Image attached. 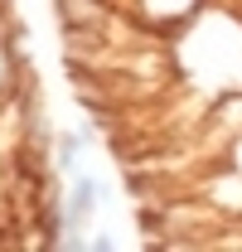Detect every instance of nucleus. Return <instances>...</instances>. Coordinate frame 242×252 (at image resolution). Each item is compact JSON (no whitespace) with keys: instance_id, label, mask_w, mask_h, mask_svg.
<instances>
[{"instance_id":"f257e3e1","label":"nucleus","mask_w":242,"mask_h":252,"mask_svg":"<svg viewBox=\"0 0 242 252\" xmlns=\"http://www.w3.org/2000/svg\"><path fill=\"white\" fill-rule=\"evenodd\" d=\"M97 204H102V185L92 180V175H78L73 180V194H68V233H83L88 228V219L97 214Z\"/></svg>"},{"instance_id":"f03ea898","label":"nucleus","mask_w":242,"mask_h":252,"mask_svg":"<svg viewBox=\"0 0 242 252\" xmlns=\"http://www.w3.org/2000/svg\"><path fill=\"white\" fill-rule=\"evenodd\" d=\"M78 151H83V136H73V131H59L54 146H49V156H54L59 170H78Z\"/></svg>"}]
</instances>
